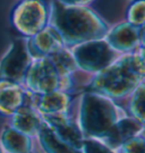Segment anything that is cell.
Listing matches in <instances>:
<instances>
[{
  "label": "cell",
  "mask_w": 145,
  "mask_h": 153,
  "mask_svg": "<svg viewBox=\"0 0 145 153\" xmlns=\"http://www.w3.org/2000/svg\"><path fill=\"white\" fill-rule=\"evenodd\" d=\"M145 77L135 53L127 55L99 71L92 81V92L107 98H121L134 92Z\"/></svg>",
  "instance_id": "cell-1"
},
{
  "label": "cell",
  "mask_w": 145,
  "mask_h": 153,
  "mask_svg": "<svg viewBox=\"0 0 145 153\" xmlns=\"http://www.w3.org/2000/svg\"><path fill=\"white\" fill-rule=\"evenodd\" d=\"M54 26L64 44H78L100 40L106 34V26L91 11L84 9H65L54 6Z\"/></svg>",
  "instance_id": "cell-2"
},
{
  "label": "cell",
  "mask_w": 145,
  "mask_h": 153,
  "mask_svg": "<svg viewBox=\"0 0 145 153\" xmlns=\"http://www.w3.org/2000/svg\"><path fill=\"white\" fill-rule=\"evenodd\" d=\"M124 117L120 116L119 108L110 99L99 93L91 92L84 94L81 100L78 127L84 140H99Z\"/></svg>",
  "instance_id": "cell-3"
},
{
  "label": "cell",
  "mask_w": 145,
  "mask_h": 153,
  "mask_svg": "<svg viewBox=\"0 0 145 153\" xmlns=\"http://www.w3.org/2000/svg\"><path fill=\"white\" fill-rule=\"evenodd\" d=\"M71 53L77 67L92 73H99L112 64L117 51H115L107 41L97 40L76 45Z\"/></svg>",
  "instance_id": "cell-4"
},
{
  "label": "cell",
  "mask_w": 145,
  "mask_h": 153,
  "mask_svg": "<svg viewBox=\"0 0 145 153\" xmlns=\"http://www.w3.org/2000/svg\"><path fill=\"white\" fill-rule=\"evenodd\" d=\"M26 88L38 95L60 88L61 77L50 58H36L30 64L23 79Z\"/></svg>",
  "instance_id": "cell-5"
},
{
  "label": "cell",
  "mask_w": 145,
  "mask_h": 153,
  "mask_svg": "<svg viewBox=\"0 0 145 153\" xmlns=\"http://www.w3.org/2000/svg\"><path fill=\"white\" fill-rule=\"evenodd\" d=\"M47 7L41 0H24L13 13V23L27 36H33L47 25Z\"/></svg>",
  "instance_id": "cell-6"
},
{
  "label": "cell",
  "mask_w": 145,
  "mask_h": 153,
  "mask_svg": "<svg viewBox=\"0 0 145 153\" xmlns=\"http://www.w3.org/2000/svg\"><path fill=\"white\" fill-rule=\"evenodd\" d=\"M27 43L23 40L13 42L9 50L0 61V79L9 82H23L31 61Z\"/></svg>",
  "instance_id": "cell-7"
},
{
  "label": "cell",
  "mask_w": 145,
  "mask_h": 153,
  "mask_svg": "<svg viewBox=\"0 0 145 153\" xmlns=\"http://www.w3.org/2000/svg\"><path fill=\"white\" fill-rule=\"evenodd\" d=\"M144 128V126L134 118L124 117L117 121L106 135H103L97 141L101 142L111 150H116L130 138L137 136Z\"/></svg>",
  "instance_id": "cell-8"
},
{
  "label": "cell",
  "mask_w": 145,
  "mask_h": 153,
  "mask_svg": "<svg viewBox=\"0 0 145 153\" xmlns=\"http://www.w3.org/2000/svg\"><path fill=\"white\" fill-rule=\"evenodd\" d=\"M27 49L34 59L50 57L56 52L64 49V42L58 32L52 26L44 27L31 38L27 43Z\"/></svg>",
  "instance_id": "cell-9"
},
{
  "label": "cell",
  "mask_w": 145,
  "mask_h": 153,
  "mask_svg": "<svg viewBox=\"0 0 145 153\" xmlns=\"http://www.w3.org/2000/svg\"><path fill=\"white\" fill-rule=\"evenodd\" d=\"M106 41L117 52H132L140 44V28L129 23L120 24L108 34Z\"/></svg>",
  "instance_id": "cell-10"
},
{
  "label": "cell",
  "mask_w": 145,
  "mask_h": 153,
  "mask_svg": "<svg viewBox=\"0 0 145 153\" xmlns=\"http://www.w3.org/2000/svg\"><path fill=\"white\" fill-rule=\"evenodd\" d=\"M43 124L42 116L32 107L23 105L11 115L10 127L28 137H36Z\"/></svg>",
  "instance_id": "cell-11"
},
{
  "label": "cell",
  "mask_w": 145,
  "mask_h": 153,
  "mask_svg": "<svg viewBox=\"0 0 145 153\" xmlns=\"http://www.w3.org/2000/svg\"><path fill=\"white\" fill-rule=\"evenodd\" d=\"M24 91L18 83L0 79V114L11 116L24 105Z\"/></svg>",
  "instance_id": "cell-12"
},
{
  "label": "cell",
  "mask_w": 145,
  "mask_h": 153,
  "mask_svg": "<svg viewBox=\"0 0 145 153\" xmlns=\"http://www.w3.org/2000/svg\"><path fill=\"white\" fill-rule=\"evenodd\" d=\"M70 103V97L64 91L41 94L36 102V109L41 116H54L67 114V109Z\"/></svg>",
  "instance_id": "cell-13"
},
{
  "label": "cell",
  "mask_w": 145,
  "mask_h": 153,
  "mask_svg": "<svg viewBox=\"0 0 145 153\" xmlns=\"http://www.w3.org/2000/svg\"><path fill=\"white\" fill-rule=\"evenodd\" d=\"M0 148L7 153H31L32 141L26 136L8 126L2 131L0 138Z\"/></svg>",
  "instance_id": "cell-14"
},
{
  "label": "cell",
  "mask_w": 145,
  "mask_h": 153,
  "mask_svg": "<svg viewBox=\"0 0 145 153\" xmlns=\"http://www.w3.org/2000/svg\"><path fill=\"white\" fill-rule=\"evenodd\" d=\"M36 137L39 138L43 153H82V150L73 148L58 138L44 121Z\"/></svg>",
  "instance_id": "cell-15"
},
{
  "label": "cell",
  "mask_w": 145,
  "mask_h": 153,
  "mask_svg": "<svg viewBox=\"0 0 145 153\" xmlns=\"http://www.w3.org/2000/svg\"><path fill=\"white\" fill-rule=\"evenodd\" d=\"M129 112L132 118L145 127V83L140 84L134 90L129 101Z\"/></svg>",
  "instance_id": "cell-16"
},
{
  "label": "cell",
  "mask_w": 145,
  "mask_h": 153,
  "mask_svg": "<svg viewBox=\"0 0 145 153\" xmlns=\"http://www.w3.org/2000/svg\"><path fill=\"white\" fill-rule=\"evenodd\" d=\"M128 23L141 28L145 25V0H137L128 10Z\"/></svg>",
  "instance_id": "cell-17"
},
{
  "label": "cell",
  "mask_w": 145,
  "mask_h": 153,
  "mask_svg": "<svg viewBox=\"0 0 145 153\" xmlns=\"http://www.w3.org/2000/svg\"><path fill=\"white\" fill-rule=\"evenodd\" d=\"M113 151L116 153H145V140L138 134Z\"/></svg>",
  "instance_id": "cell-18"
},
{
  "label": "cell",
  "mask_w": 145,
  "mask_h": 153,
  "mask_svg": "<svg viewBox=\"0 0 145 153\" xmlns=\"http://www.w3.org/2000/svg\"><path fill=\"white\" fill-rule=\"evenodd\" d=\"M82 153H116L104 144L93 138H85L82 145Z\"/></svg>",
  "instance_id": "cell-19"
},
{
  "label": "cell",
  "mask_w": 145,
  "mask_h": 153,
  "mask_svg": "<svg viewBox=\"0 0 145 153\" xmlns=\"http://www.w3.org/2000/svg\"><path fill=\"white\" fill-rule=\"evenodd\" d=\"M62 4L66 6H77V5H84L90 0H60Z\"/></svg>",
  "instance_id": "cell-20"
},
{
  "label": "cell",
  "mask_w": 145,
  "mask_h": 153,
  "mask_svg": "<svg viewBox=\"0 0 145 153\" xmlns=\"http://www.w3.org/2000/svg\"><path fill=\"white\" fill-rule=\"evenodd\" d=\"M142 28V32H140V44L141 47L145 48V25Z\"/></svg>",
  "instance_id": "cell-21"
},
{
  "label": "cell",
  "mask_w": 145,
  "mask_h": 153,
  "mask_svg": "<svg viewBox=\"0 0 145 153\" xmlns=\"http://www.w3.org/2000/svg\"><path fill=\"white\" fill-rule=\"evenodd\" d=\"M140 134H141V135H142V136H143V138H144V140H145V128H144V129H143V131H141Z\"/></svg>",
  "instance_id": "cell-22"
},
{
  "label": "cell",
  "mask_w": 145,
  "mask_h": 153,
  "mask_svg": "<svg viewBox=\"0 0 145 153\" xmlns=\"http://www.w3.org/2000/svg\"><path fill=\"white\" fill-rule=\"evenodd\" d=\"M0 153H2V150H1V148H0Z\"/></svg>",
  "instance_id": "cell-23"
}]
</instances>
